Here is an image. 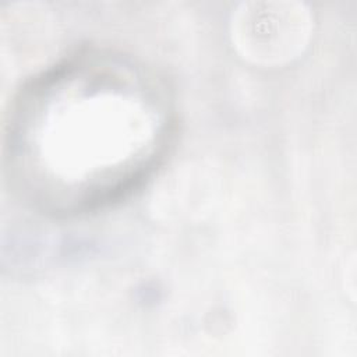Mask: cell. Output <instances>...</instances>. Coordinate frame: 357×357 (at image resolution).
I'll use <instances>...</instances> for the list:
<instances>
[{
    "instance_id": "6da1fadb",
    "label": "cell",
    "mask_w": 357,
    "mask_h": 357,
    "mask_svg": "<svg viewBox=\"0 0 357 357\" xmlns=\"http://www.w3.org/2000/svg\"><path fill=\"white\" fill-rule=\"evenodd\" d=\"M169 134L165 96L142 71L86 54L22 91L8 123V170L40 206L84 211L135 187Z\"/></svg>"
}]
</instances>
